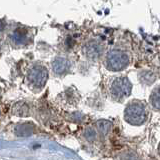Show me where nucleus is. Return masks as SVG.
<instances>
[{
    "label": "nucleus",
    "mask_w": 160,
    "mask_h": 160,
    "mask_svg": "<svg viewBox=\"0 0 160 160\" xmlns=\"http://www.w3.org/2000/svg\"><path fill=\"white\" fill-rule=\"evenodd\" d=\"M125 119L133 125H140L146 120V108L140 102H132L125 110Z\"/></svg>",
    "instance_id": "nucleus-1"
},
{
    "label": "nucleus",
    "mask_w": 160,
    "mask_h": 160,
    "mask_svg": "<svg viewBox=\"0 0 160 160\" xmlns=\"http://www.w3.org/2000/svg\"><path fill=\"white\" fill-rule=\"evenodd\" d=\"M129 63V57L128 55L119 51V50H113L110 51L106 57V66L108 69L112 71H119L125 68Z\"/></svg>",
    "instance_id": "nucleus-2"
},
{
    "label": "nucleus",
    "mask_w": 160,
    "mask_h": 160,
    "mask_svg": "<svg viewBox=\"0 0 160 160\" xmlns=\"http://www.w3.org/2000/svg\"><path fill=\"white\" fill-rule=\"evenodd\" d=\"M131 92V83L125 77H119L111 84V94L113 98L120 100L127 97Z\"/></svg>",
    "instance_id": "nucleus-3"
},
{
    "label": "nucleus",
    "mask_w": 160,
    "mask_h": 160,
    "mask_svg": "<svg viewBox=\"0 0 160 160\" xmlns=\"http://www.w3.org/2000/svg\"><path fill=\"white\" fill-rule=\"evenodd\" d=\"M48 78V72L45 67L36 65L30 69L28 73V80L32 85L37 87H41L46 83Z\"/></svg>",
    "instance_id": "nucleus-4"
},
{
    "label": "nucleus",
    "mask_w": 160,
    "mask_h": 160,
    "mask_svg": "<svg viewBox=\"0 0 160 160\" xmlns=\"http://www.w3.org/2000/svg\"><path fill=\"white\" fill-rule=\"evenodd\" d=\"M102 53V47L98 42L91 41L86 44L85 46V54L88 58L96 59L98 58Z\"/></svg>",
    "instance_id": "nucleus-5"
},
{
    "label": "nucleus",
    "mask_w": 160,
    "mask_h": 160,
    "mask_svg": "<svg viewBox=\"0 0 160 160\" xmlns=\"http://www.w3.org/2000/svg\"><path fill=\"white\" fill-rule=\"evenodd\" d=\"M52 67H53V70L55 71V73L62 74L65 71H67V69L69 68V63L67 60L64 58H57L54 60Z\"/></svg>",
    "instance_id": "nucleus-6"
},
{
    "label": "nucleus",
    "mask_w": 160,
    "mask_h": 160,
    "mask_svg": "<svg viewBox=\"0 0 160 160\" xmlns=\"http://www.w3.org/2000/svg\"><path fill=\"white\" fill-rule=\"evenodd\" d=\"M96 126H97L98 132L101 134L102 136H105V135L108 134L110 129H111L112 123L110 121H107V120H99L96 123Z\"/></svg>",
    "instance_id": "nucleus-7"
},
{
    "label": "nucleus",
    "mask_w": 160,
    "mask_h": 160,
    "mask_svg": "<svg viewBox=\"0 0 160 160\" xmlns=\"http://www.w3.org/2000/svg\"><path fill=\"white\" fill-rule=\"evenodd\" d=\"M33 126L28 124H22L15 129V133L17 134V136H29L30 134L33 133Z\"/></svg>",
    "instance_id": "nucleus-8"
},
{
    "label": "nucleus",
    "mask_w": 160,
    "mask_h": 160,
    "mask_svg": "<svg viewBox=\"0 0 160 160\" xmlns=\"http://www.w3.org/2000/svg\"><path fill=\"white\" fill-rule=\"evenodd\" d=\"M13 111L17 115H27L28 114V107L25 103H17L14 106Z\"/></svg>",
    "instance_id": "nucleus-9"
},
{
    "label": "nucleus",
    "mask_w": 160,
    "mask_h": 160,
    "mask_svg": "<svg viewBox=\"0 0 160 160\" xmlns=\"http://www.w3.org/2000/svg\"><path fill=\"white\" fill-rule=\"evenodd\" d=\"M151 104L153 105V107H155L156 109H159V105H160V100H159V88L157 87L156 89L152 92L151 95Z\"/></svg>",
    "instance_id": "nucleus-10"
},
{
    "label": "nucleus",
    "mask_w": 160,
    "mask_h": 160,
    "mask_svg": "<svg viewBox=\"0 0 160 160\" xmlns=\"http://www.w3.org/2000/svg\"><path fill=\"white\" fill-rule=\"evenodd\" d=\"M26 32L25 31H20V30H16L13 35V38L15 39V41L17 43H21L24 42V39H26Z\"/></svg>",
    "instance_id": "nucleus-11"
},
{
    "label": "nucleus",
    "mask_w": 160,
    "mask_h": 160,
    "mask_svg": "<svg viewBox=\"0 0 160 160\" xmlns=\"http://www.w3.org/2000/svg\"><path fill=\"white\" fill-rule=\"evenodd\" d=\"M84 135L89 141H93V140L96 138V132H95V130L93 128H87L85 130Z\"/></svg>",
    "instance_id": "nucleus-12"
},
{
    "label": "nucleus",
    "mask_w": 160,
    "mask_h": 160,
    "mask_svg": "<svg viewBox=\"0 0 160 160\" xmlns=\"http://www.w3.org/2000/svg\"><path fill=\"white\" fill-rule=\"evenodd\" d=\"M121 159L122 160H136L137 159V155L135 154L134 152H132V151H129V152L124 153L121 156Z\"/></svg>",
    "instance_id": "nucleus-13"
}]
</instances>
